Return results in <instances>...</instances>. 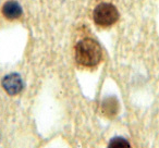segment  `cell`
I'll use <instances>...</instances> for the list:
<instances>
[{
    "label": "cell",
    "instance_id": "1",
    "mask_svg": "<svg viewBox=\"0 0 159 148\" xmlns=\"http://www.w3.org/2000/svg\"><path fill=\"white\" fill-rule=\"evenodd\" d=\"M102 48L91 38L81 40L75 46V59L83 66H95L102 60Z\"/></svg>",
    "mask_w": 159,
    "mask_h": 148
},
{
    "label": "cell",
    "instance_id": "2",
    "mask_svg": "<svg viewBox=\"0 0 159 148\" xmlns=\"http://www.w3.org/2000/svg\"><path fill=\"white\" fill-rule=\"evenodd\" d=\"M94 21L100 26H110L119 19V12L113 5L108 2L99 3L94 10Z\"/></svg>",
    "mask_w": 159,
    "mask_h": 148
},
{
    "label": "cell",
    "instance_id": "3",
    "mask_svg": "<svg viewBox=\"0 0 159 148\" xmlns=\"http://www.w3.org/2000/svg\"><path fill=\"white\" fill-rule=\"evenodd\" d=\"M2 86L8 94L16 95L23 89L22 78L18 74H10L2 80Z\"/></svg>",
    "mask_w": 159,
    "mask_h": 148
},
{
    "label": "cell",
    "instance_id": "4",
    "mask_svg": "<svg viewBox=\"0 0 159 148\" xmlns=\"http://www.w3.org/2000/svg\"><path fill=\"white\" fill-rule=\"evenodd\" d=\"M2 13L9 20H14V19H18L21 16L22 9H21L20 5L16 1H8L3 5Z\"/></svg>",
    "mask_w": 159,
    "mask_h": 148
},
{
    "label": "cell",
    "instance_id": "5",
    "mask_svg": "<svg viewBox=\"0 0 159 148\" xmlns=\"http://www.w3.org/2000/svg\"><path fill=\"white\" fill-rule=\"evenodd\" d=\"M102 108L105 115L113 117V115L117 114L118 110H119V104H118V100L115 97H108L104 100Z\"/></svg>",
    "mask_w": 159,
    "mask_h": 148
},
{
    "label": "cell",
    "instance_id": "6",
    "mask_svg": "<svg viewBox=\"0 0 159 148\" xmlns=\"http://www.w3.org/2000/svg\"><path fill=\"white\" fill-rule=\"evenodd\" d=\"M108 148H131V145L123 137H115L110 141Z\"/></svg>",
    "mask_w": 159,
    "mask_h": 148
}]
</instances>
